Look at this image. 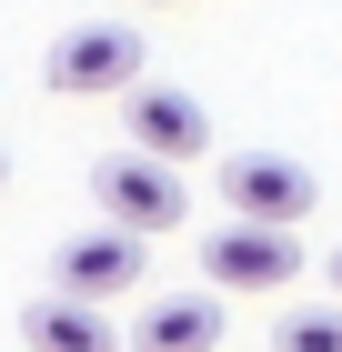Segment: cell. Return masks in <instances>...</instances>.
<instances>
[{
  "label": "cell",
  "instance_id": "2",
  "mask_svg": "<svg viewBox=\"0 0 342 352\" xmlns=\"http://www.w3.org/2000/svg\"><path fill=\"white\" fill-rule=\"evenodd\" d=\"M141 60H151V41H141L131 21H81L51 41V91L61 101H101V91H141Z\"/></svg>",
  "mask_w": 342,
  "mask_h": 352
},
{
  "label": "cell",
  "instance_id": "11",
  "mask_svg": "<svg viewBox=\"0 0 342 352\" xmlns=\"http://www.w3.org/2000/svg\"><path fill=\"white\" fill-rule=\"evenodd\" d=\"M0 182H10V162H0Z\"/></svg>",
  "mask_w": 342,
  "mask_h": 352
},
{
  "label": "cell",
  "instance_id": "7",
  "mask_svg": "<svg viewBox=\"0 0 342 352\" xmlns=\"http://www.w3.org/2000/svg\"><path fill=\"white\" fill-rule=\"evenodd\" d=\"M21 342L30 352H121V332L101 322V302H81V292H30L21 302Z\"/></svg>",
  "mask_w": 342,
  "mask_h": 352
},
{
  "label": "cell",
  "instance_id": "9",
  "mask_svg": "<svg viewBox=\"0 0 342 352\" xmlns=\"http://www.w3.org/2000/svg\"><path fill=\"white\" fill-rule=\"evenodd\" d=\"M272 352H342V302H302L272 322Z\"/></svg>",
  "mask_w": 342,
  "mask_h": 352
},
{
  "label": "cell",
  "instance_id": "8",
  "mask_svg": "<svg viewBox=\"0 0 342 352\" xmlns=\"http://www.w3.org/2000/svg\"><path fill=\"white\" fill-rule=\"evenodd\" d=\"M131 352H222V292H161L131 322Z\"/></svg>",
  "mask_w": 342,
  "mask_h": 352
},
{
  "label": "cell",
  "instance_id": "6",
  "mask_svg": "<svg viewBox=\"0 0 342 352\" xmlns=\"http://www.w3.org/2000/svg\"><path fill=\"white\" fill-rule=\"evenodd\" d=\"M121 121H131V141L141 151H161V162H202L211 151V121H202V101L191 91H161V81H141V91H121Z\"/></svg>",
  "mask_w": 342,
  "mask_h": 352
},
{
  "label": "cell",
  "instance_id": "3",
  "mask_svg": "<svg viewBox=\"0 0 342 352\" xmlns=\"http://www.w3.org/2000/svg\"><path fill=\"white\" fill-rule=\"evenodd\" d=\"M202 282H222V292H282V282H302V242H292V221H222L202 242Z\"/></svg>",
  "mask_w": 342,
  "mask_h": 352
},
{
  "label": "cell",
  "instance_id": "10",
  "mask_svg": "<svg viewBox=\"0 0 342 352\" xmlns=\"http://www.w3.org/2000/svg\"><path fill=\"white\" fill-rule=\"evenodd\" d=\"M332 292H342V252H332Z\"/></svg>",
  "mask_w": 342,
  "mask_h": 352
},
{
  "label": "cell",
  "instance_id": "4",
  "mask_svg": "<svg viewBox=\"0 0 342 352\" xmlns=\"http://www.w3.org/2000/svg\"><path fill=\"white\" fill-rule=\"evenodd\" d=\"M312 201H322L312 171L282 162V151H232V162H222V212H242V221H292V232H302Z\"/></svg>",
  "mask_w": 342,
  "mask_h": 352
},
{
  "label": "cell",
  "instance_id": "1",
  "mask_svg": "<svg viewBox=\"0 0 342 352\" xmlns=\"http://www.w3.org/2000/svg\"><path fill=\"white\" fill-rule=\"evenodd\" d=\"M91 201H101V221H121V232H182L191 221V191H182V162H161V151H111L101 171H91Z\"/></svg>",
  "mask_w": 342,
  "mask_h": 352
},
{
  "label": "cell",
  "instance_id": "5",
  "mask_svg": "<svg viewBox=\"0 0 342 352\" xmlns=\"http://www.w3.org/2000/svg\"><path fill=\"white\" fill-rule=\"evenodd\" d=\"M141 252H151V232H121V221H101V232H81V242L51 252V282L81 302H111V292H131L141 282Z\"/></svg>",
  "mask_w": 342,
  "mask_h": 352
}]
</instances>
